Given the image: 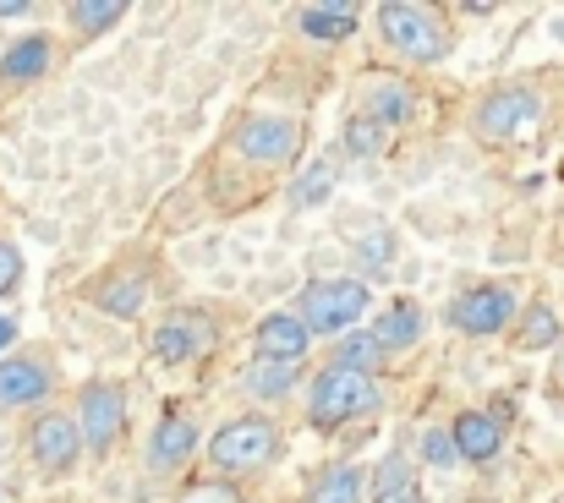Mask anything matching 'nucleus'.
Masks as SVG:
<instances>
[{
  "label": "nucleus",
  "mask_w": 564,
  "mask_h": 503,
  "mask_svg": "<svg viewBox=\"0 0 564 503\" xmlns=\"http://www.w3.org/2000/svg\"><path fill=\"white\" fill-rule=\"evenodd\" d=\"M373 503H422V488H416V466H411L400 449H394V455H383V466H378Z\"/></svg>",
  "instance_id": "nucleus-17"
},
{
  "label": "nucleus",
  "mask_w": 564,
  "mask_h": 503,
  "mask_svg": "<svg viewBox=\"0 0 564 503\" xmlns=\"http://www.w3.org/2000/svg\"><path fill=\"white\" fill-rule=\"evenodd\" d=\"M335 175H340V160H318V170H307V175L291 186V203H296V208L324 203V197H329V186H335Z\"/></svg>",
  "instance_id": "nucleus-26"
},
{
  "label": "nucleus",
  "mask_w": 564,
  "mask_h": 503,
  "mask_svg": "<svg viewBox=\"0 0 564 503\" xmlns=\"http://www.w3.org/2000/svg\"><path fill=\"white\" fill-rule=\"evenodd\" d=\"M77 427H83V444H88L94 455L116 449V438H121V427H127V389L110 383V378L83 383V394H77Z\"/></svg>",
  "instance_id": "nucleus-7"
},
{
  "label": "nucleus",
  "mask_w": 564,
  "mask_h": 503,
  "mask_svg": "<svg viewBox=\"0 0 564 503\" xmlns=\"http://www.w3.org/2000/svg\"><path fill=\"white\" fill-rule=\"evenodd\" d=\"M50 61H55V44H50L44 33H28V39H17V44L0 55V77H6V83H33V77L50 72Z\"/></svg>",
  "instance_id": "nucleus-16"
},
{
  "label": "nucleus",
  "mask_w": 564,
  "mask_h": 503,
  "mask_svg": "<svg viewBox=\"0 0 564 503\" xmlns=\"http://www.w3.org/2000/svg\"><path fill=\"white\" fill-rule=\"evenodd\" d=\"M378 33H383V44H389L394 55H405V61H416V66H427V61H438V55L449 50L444 22H438L427 6H411V0H383V6H378Z\"/></svg>",
  "instance_id": "nucleus-1"
},
{
  "label": "nucleus",
  "mask_w": 564,
  "mask_h": 503,
  "mask_svg": "<svg viewBox=\"0 0 564 503\" xmlns=\"http://www.w3.org/2000/svg\"><path fill=\"white\" fill-rule=\"evenodd\" d=\"M192 449H197V422H192L187 411H171L154 427V438H149V466L154 471H176V466L192 460Z\"/></svg>",
  "instance_id": "nucleus-15"
},
{
  "label": "nucleus",
  "mask_w": 564,
  "mask_h": 503,
  "mask_svg": "<svg viewBox=\"0 0 564 503\" xmlns=\"http://www.w3.org/2000/svg\"><path fill=\"white\" fill-rule=\"evenodd\" d=\"M362 116H373L378 127H405V121L416 116V94H411L405 83H378Z\"/></svg>",
  "instance_id": "nucleus-19"
},
{
  "label": "nucleus",
  "mask_w": 564,
  "mask_h": 503,
  "mask_svg": "<svg viewBox=\"0 0 564 503\" xmlns=\"http://www.w3.org/2000/svg\"><path fill=\"white\" fill-rule=\"evenodd\" d=\"M378 378L368 372H346V367H324L318 378H313V394H307V416L318 422V427H340V422H357V416H368L378 411Z\"/></svg>",
  "instance_id": "nucleus-2"
},
{
  "label": "nucleus",
  "mask_w": 564,
  "mask_h": 503,
  "mask_svg": "<svg viewBox=\"0 0 564 503\" xmlns=\"http://www.w3.org/2000/svg\"><path fill=\"white\" fill-rule=\"evenodd\" d=\"M510 318H516V291L510 285H471V291H460L449 302V324L471 339L499 335Z\"/></svg>",
  "instance_id": "nucleus-10"
},
{
  "label": "nucleus",
  "mask_w": 564,
  "mask_h": 503,
  "mask_svg": "<svg viewBox=\"0 0 564 503\" xmlns=\"http://www.w3.org/2000/svg\"><path fill=\"white\" fill-rule=\"evenodd\" d=\"M17 280H22V252L0 236V296H11V291H17Z\"/></svg>",
  "instance_id": "nucleus-29"
},
{
  "label": "nucleus",
  "mask_w": 564,
  "mask_h": 503,
  "mask_svg": "<svg viewBox=\"0 0 564 503\" xmlns=\"http://www.w3.org/2000/svg\"><path fill=\"white\" fill-rule=\"evenodd\" d=\"M373 339L383 350H411L416 339H422V307L416 302H394V307H383L373 324Z\"/></svg>",
  "instance_id": "nucleus-18"
},
{
  "label": "nucleus",
  "mask_w": 564,
  "mask_h": 503,
  "mask_svg": "<svg viewBox=\"0 0 564 503\" xmlns=\"http://www.w3.org/2000/svg\"><path fill=\"white\" fill-rule=\"evenodd\" d=\"M368 482L357 466H329L318 482H313V503H362Z\"/></svg>",
  "instance_id": "nucleus-22"
},
{
  "label": "nucleus",
  "mask_w": 564,
  "mask_h": 503,
  "mask_svg": "<svg viewBox=\"0 0 564 503\" xmlns=\"http://www.w3.org/2000/svg\"><path fill=\"white\" fill-rule=\"evenodd\" d=\"M296 22L307 39H346L357 33V6H302Z\"/></svg>",
  "instance_id": "nucleus-20"
},
{
  "label": "nucleus",
  "mask_w": 564,
  "mask_h": 503,
  "mask_svg": "<svg viewBox=\"0 0 564 503\" xmlns=\"http://www.w3.org/2000/svg\"><path fill=\"white\" fill-rule=\"evenodd\" d=\"M383 356H389V350H383V345L373 339V329H368V335H346V339H340L329 367H346V372H368V378H373Z\"/></svg>",
  "instance_id": "nucleus-24"
},
{
  "label": "nucleus",
  "mask_w": 564,
  "mask_h": 503,
  "mask_svg": "<svg viewBox=\"0 0 564 503\" xmlns=\"http://www.w3.org/2000/svg\"><path fill=\"white\" fill-rule=\"evenodd\" d=\"M214 339H219L214 313H203V307H176V313H165V318L154 324V356L171 361V367H187V361H197L203 350H214Z\"/></svg>",
  "instance_id": "nucleus-8"
},
{
  "label": "nucleus",
  "mask_w": 564,
  "mask_h": 503,
  "mask_svg": "<svg viewBox=\"0 0 564 503\" xmlns=\"http://www.w3.org/2000/svg\"><path fill=\"white\" fill-rule=\"evenodd\" d=\"M362 313H368V285H362V280H313V285L302 291V307H296V318H302L313 335H340V329H351Z\"/></svg>",
  "instance_id": "nucleus-6"
},
{
  "label": "nucleus",
  "mask_w": 564,
  "mask_h": 503,
  "mask_svg": "<svg viewBox=\"0 0 564 503\" xmlns=\"http://www.w3.org/2000/svg\"><path fill=\"white\" fill-rule=\"evenodd\" d=\"M94 307L110 318H138L149 307V269H121L94 285Z\"/></svg>",
  "instance_id": "nucleus-13"
},
{
  "label": "nucleus",
  "mask_w": 564,
  "mask_h": 503,
  "mask_svg": "<svg viewBox=\"0 0 564 503\" xmlns=\"http://www.w3.org/2000/svg\"><path fill=\"white\" fill-rule=\"evenodd\" d=\"M230 149L247 160V165H291L296 154H302V127L291 121V116H274V110H252V116H241V127L230 132Z\"/></svg>",
  "instance_id": "nucleus-4"
},
{
  "label": "nucleus",
  "mask_w": 564,
  "mask_h": 503,
  "mask_svg": "<svg viewBox=\"0 0 564 503\" xmlns=\"http://www.w3.org/2000/svg\"><path fill=\"white\" fill-rule=\"evenodd\" d=\"M560 313L549 307V302H532L527 313H521V335H516V345L521 350H549V345H560Z\"/></svg>",
  "instance_id": "nucleus-21"
},
{
  "label": "nucleus",
  "mask_w": 564,
  "mask_h": 503,
  "mask_svg": "<svg viewBox=\"0 0 564 503\" xmlns=\"http://www.w3.org/2000/svg\"><path fill=\"white\" fill-rule=\"evenodd\" d=\"M83 449H88V444H83L77 416H66V411H44V416L28 422V455H33L39 471H72Z\"/></svg>",
  "instance_id": "nucleus-9"
},
{
  "label": "nucleus",
  "mask_w": 564,
  "mask_h": 503,
  "mask_svg": "<svg viewBox=\"0 0 564 503\" xmlns=\"http://www.w3.org/2000/svg\"><path fill=\"white\" fill-rule=\"evenodd\" d=\"M50 389H55V367L50 361H39V356H0V405L6 411L39 405Z\"/></svg>",
  "instance_id": "nucleus-11"
},
{
  "label": "nucleus",
  "mask_w": 564,
  "mask_h": 503,
  "mask_svg": "<svg viewBox=\"0 0 564 503\" xmlns=\"http://www.w3.org/2000/svg\"><path fill=\"white\" fill-rule=\"evenodd\" d=\"M0 503H6V493H0Z\"/></svg>",
  "instance_id": "nucleus-34"
},
{
  "label": "nucleus",
  "mask_w": 564,
  "mask_h": 503,
  "mask_svg": "<svg viewBox=\"0 0 564 503\" xmlns=\"http://www.w3.org/2000/svg\"><path fill=\"white\" fill-rule=\"evenodd\" d=\"M258 361H280V367H296L302 356H307V345H313V329L296 318V313H269L263 324H258Z\"/></svg>",
  "instance_id": "nucleus-12"
},
{
  "label": "nucleus",
  "mask_w": 564,
  "mask_h": 503,
  "mask_svg": "<svg viewBox=\"0 0 564 503\" xmlns=\"http://www.w3.org/2000/svg\"><path fill=\"white\" fill-rule=\"evenodd\" d=\"M187 503H241V499H236L230 488H203V493H192Z\"/></svg>",
  "instance_id": "nucleus-30"
},
{
  "label": "nucleus",
  "mask_w": 564,
  "mask_h": 503,
  "mask_svg": "<svg viewBox=\"0 0 564 503\" xmlns=\"http://www.w3.org/2000/svg\"><path fill=\"white\" fill-rule=\"evenodd\" d=\"M121 17H127V0H72L66 6V22L83 33H110Z\"/></svg>",
  "instance_id": "nucleus-23"
},
{
  "label": "nucleus",
  "mask_w": 564,
  "mask_h": 503,
  "mask_svg": "<svg viewBox=\"0 0 564 503\" xmlns=\"http://www.w3.org/2000/svg\"><path fill=\"white\" fill-rule=\"evenodd\" d=\"M449 433H455L460 460H471V466H488V460L505 449V427H499V416H488V411H460V416L449 422Z\"/></svg>",
  "instance_id": "nucleus-14"
},
{
  "label": "nucleus",
  "mask_w": 564,
  "mask_h": 503,
  "mask_svg": "<svg viewBox=\"0 0 564 503\" xmlns=\"http://www.w3.org/2000/svg\"><path fill=\"white\" fill-rule=\"evenodd\" d=\"M22 11H28L22 0H0V17H22Z\"/></svg>",
  "instance_id": "nucleus-32"
},
{
  "label": "nucleus",
  "mask_w": 564,
  "mask_h": 503,
  "mask_svg": "<svg viewBox=\"0 0 564 503\" xmlns=\"http://www.w3.org/2000/svg\"><path fill=\"white\" fill-rule=\"evenodd\" d=\"M274 449H280L274 422H263V416H241V422H225V427L208 438V466H214L219 477H247V471L269 466Z\"/></svg>",
  "instance_id": "nucleus-3"
},
{
  "label": "nucleus",
  "mask_w": 564,
  "mask_h": 503,
  "mask_svg": "<svg viewBox=\"0 0 564 503\" xmlns=\"http://www.w3.org/2000/svg\"><path fill=\"white\" fill-rule=\"evenodd\" d=\"M543 121V94L538 88H494L477 110H471V132L482 143H516Z\"/></svg>",
  "instance_id": "nucleus-5"
},
{
  "label": "nucleus",
  "mask_w": 564,
  "mask_h": 503,
  "mask_svg": "<svg viewBox=\"0 0 564 503\" xmlns=\"http://www.w3.org/2000/svg\"><path fill=\"white\" fill-rule=\"evenodd\" d=\"M11 339H17V324H11V318H0V356H6V345H11Z\"/></svg>",
  "instance_id": "nucleus-31"
},
{
  "label": "nucleus",
  "mask_w": 564,
  "mask_h": 503,
  "mask_svg": "<svg viewBox=\"0 0 564 503\" xmlns=\"http://www.w3.org/2000/svg\"><path fill=\"white\" fill-rule=\"evenodd\" d=\"M346 149H351L357 160H368V154H378V149H383V127H378L373 116H357V121L346 127Z\"/></svg>",
  "instance_id": "nucleus-27"
},
{
  "label": "nucleus",
  "mask_w": 564,
  "mask_h": 503,
  "mask_svg": "<svg viewBox=\"0 0 564 503\" xmlns=\"http://www.w3.org/2000/svg\"><path fill=\"white\" fill-rule=\"evenodd\" d=\"M560 383H564V356H560Z\"/></svg>",
  "instance_id": "nucleus-33"
},
{
  "label": "nucleus",
  "mask_w": 564,
  "mask_h": 503,
  "mask_svg": "<svg viewBox=\"0 0 564 503\" xmlns=\"http://www.w3.org/2000/svg\"><path fill=\"white\" fill-rule=\"evenodd\" d=\"M422 460L427 466H455L460 460V449H455V433H444V427H433V433H422Z\"/></svg>",
  "instance_id": "nucleus-28"
},
{
  "label": "nucleus",
  "mask_w": 564,
  "mask_h": 503,
  "mask_svg": "<svg viewBox=\"0 0 564 503\" xmlns=\"http://www.w3.org/2000/svg\"><path fill=\"white\" fill-rule=\"evenodd\" d=\"M241 378H247V389H252V394H263V400H285V394H291V383H296V372H291V367H280V361H252Z\"/></svg>",
  "instance_id": "nucleus-25"
}]
</instances>
